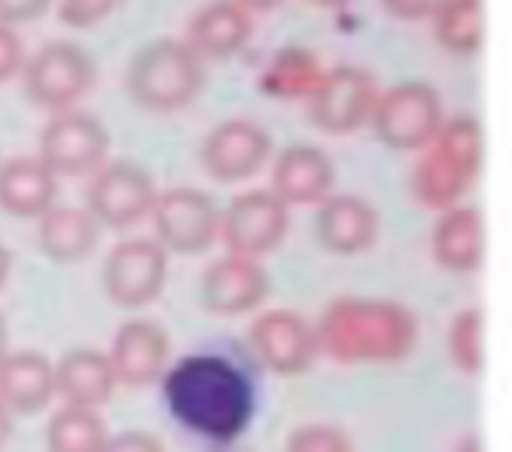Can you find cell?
Here are the masks:
<instances>
[{
    "mask_svg": "<svg viewBox=\"0 0 512 452\" xmlns=\"http://www.w3.org/2000/svg\"><path fill=\"white\" fill-rule=\"evenodd\" d=\"M109 428L99 410L60 407L46 424V452H102Z\"/></svg>",
    "mask_w": 512,
    "mask_h": 452,
    "instance_id": "484cf974",
    "label": "cell"
},
{
    "mask_svg": "<svg viewBox=\"0 0 512 452\" xmlns=\"http://www.w3.org/2000/svg\"><path fill=\"white\" fill-rule=\"evenodd\" d=\"M102 452H165V445L148 431H120V435H109Z\"/></svg>",
    "mask_w": 512,
    "mask_h": 452,
    "instance_id": "d6a6232c",
    "label": "cell"
},
{
    "mask_svg": "<svg viewBox=\"0 0 512 452\" xmlns=\"http://www.w3.org/2000/svg\"><path fill=\"white\" fill-rule=\"evenodd\" d=\"M313 4H320V8H344L351 0H313Z\"/></svg>",
    "mask_w": 512,
    "mask_h": 452,
    "instance_id": "ab89813d",
    "label": "cell"
},
{
    "mask_svg": "<svg viewBox=\"0 0 512 452\" xmlns=\"http://www.w3.org/2000/svg\"><path fill=\"white\" fill-rule=\"evenodd\" d=\"M60 179L36 155L0 162V211L11 218H43L57 204Z\"/></svg>",
    "mask_w": 512,
    "mask_h": 452,
    "instance_id": "ffe728a7",
    "label": "cell"
},
{
    "mask_svg": "<svg viewBox=\"0 0 512 452\" xmlns=\"http://www.w3.org/2000/svg\"><path fill=\"white\" fill-rule=\"evenodd\" d=\"M186 36H190L186 46L200 60H228L249 43L253 22H249V11L235 0H211L190 18Z\"/></svg>",
    "mask_w": 512,
    "mask_h": 452,
    "instance_id": "7402d4cb",
    "label": "cell"
},
{
    "mask_svg": "<svg viewBox=\"0 0 512 452\" xmlns=\"http://www.w3.org/2000/svg\"><path fill=\"white\" fill-rule=\"evenodd\" d=\"M313 330L316 351L341 365H393L418 344L414 312L386 298H337Z\"/></svg>",
    "mask_w": 512,
    "mask_h": 452,
    "instance_id": "7a4b0ae2",
    "label": "cell"
},
{
    "mask_svg": "<svg viewBox=\"0 0 512 452\" xmlns=\"http://www.w3.org/2000/svg\"><path fill=\"white\" fill-rule=\"evenodd\" d=\"M116 375L109 368L106 351L95 347H74L60 361H53V396L64 400V407L99 410L113 400Z\"/></svg>",
    "mask_w": 512,
    "mask_h": 452,
    "instance_id": "d6986e66",
    "label": "cell"
},
{
    "mask_svg": "<svg viewBox=\"0 0 512 452\" xmlns=\"http://www.w3.org/2000/svg\"><path fill=\"white\" fill-rule=\"evenodd\" d=\"M446 351L460 372L477 375L484 365V347H481V309H463L453 316L446 333Z\"/></svg>",
    "mask_w": 512,
    "mask_h": 452,
    "instance_id": "83f0119b",
    "label": "cell"
},
{
    "mask_svg": "<svg viewBox=\"0 0 512 452\" xmlns=\"http://www.w3.org/2000/svg\"><path fill=\"white\" fill-rule=\"evenodd\" d=\"M249 351L274 375H302L320 358L313 323L288 309H267L249 323Z\"/></svg>",
    "mask_w": 512,
    "mask_h": 452,
    "instance_id": "4fadbf2b",
    "label": "cell"
},
{
    "mask_svg": "<svg viewBox=\"0 0 512 452\" xmlns=\"http://www.w3.org/2000/svg\"><path fill=\"white\" fill-rule=\"evenodd\" d=\"M267 270L260 260H242V256H221L200 277V302L214 316H246L267 302Z\"/></svg>",
    "mask_w": 512,
    "mask_h": 452,
    "instance_id": "9a60e30c",
    "label": "cell"
},
{
    "mask_svg": "<svg viewBox=\"0 0 512 452\" xmlns=\"http://www.w3.org/2000/svg\"><path fill=\"white\" fill-rule=\"evenodd\" d=\"M50 11V0H0V25H29Z\"/></svg>",
    "mask_w": 512,
    "mask_h": 452,
    "instance_id": "1f68e13d",
    "label": "cell"
},
{
    "mask_svg": "<svg viewBox=\"0 0 512 452\" xmlns=\"http://www.w3.org/2000/svg\"><path fill=\"white\" fill-rule=\"evenodd\" d=\"M285 452H355L337 424H302L288 435Z\"/></svg>",
    "mask_w": 512,
    "mask_h": 452,
    "instance_id": "f1b7e54d",
    "label": "cell"
},
{
    "mask_svg": "<svg viewBox=\"0 0 512 452\" xmlns=\"http://www.w3.org/2000/svg\"><path fill=\"white\" fill-rule=\"evenodd\" d=\"M123 0H60L57 18L67 29H95L99 22H106Z\"/></svg>",
    "mask_w": 512,
    "mask_h": 452,
    "instance_id": "f546056e",
    "label": "cell"
},
{
    "mask_svg": "<svg viewBox=\"0 0 512 452\" xmlns=\"http://www.w3.org/2000/svg\"><path fill=\"white\" fill-rule=\"evenodd\" d=\"M484 158V134L474 116L442 120L435 141L418 158L411 176L414 200L432 211H449L474 186Z\"/></svg>",
    "mask_w": 512,
    "mask_h": 452,
    "instance_id": "3957f363",
    "label": "cell"
},
{
    "mask_svg": "<svg viewBox=\"0 0 512 452\" xmlns=\"http://www.w3.org/2000/svg\"><path fill=\"white\" fill-rule=\"evenodd\" d=\"M442 99L425 81H404L379 92L372 130L390 151H425L442 127Z\"/></svg>",
    "mask_w": 512,
    "mask_h": 452,
    "instance_id": "8992f818",
    "label": "cell"
},
{
    "mask_svg": "<svg viewBox=\"0 0 512 452\" xmlns=\"http://www.w3.org/2000/svg\"><path fill=\"white\" fill-rule=\"evenodd\" d=\"M320 60L309 50H281L271 60L267 74L260 78L267 95L274 99H302V95L313 92V85L320 81Z\"/></svg>",
    "mask_w": 512,
    "mask_h": 452,
    "instance_id": "4316f807",
    "label": "cell"
},
{
    "mask_svg": "<svg viewBox=\"0 0 512 452\" xmlns=\"http://www.w3.org/2000/svg\"><path fill=\"white\" fill-rule=\"evenodd\" d=\"M432 256L449 274H474L484 260V221L470 204H456L439 214L432 228Z\"/></svg>",
    "mask_w": 512,
    "mask_h": 452,
    "instance_id": "603a6c76",
    "label": "cell"
},
{
    "mask_svg": "<svg viewBox=\"0 0 512 452\" xmlns=\"http://www.w3.org/2000/svg\"><path fill=\"white\" fill-rule=\"evenodd\" d=\"M169 333L151 319H130L116 330L113 344H109L106 358L116 375V386H148V382L162 379L169 368Z\"/></svg>",
    "mask_w": 512,
    "mask_h": 452,
    "instance_id": "2e32d148",
    "label": "cell"
},
{
    "mask_svg": "<svg viewBox=\"0 0 512 452\" xmlns=\"http://www.w3.org/2000/svg\"><path fill=\"white\" fill-rule=\"evenodd\" d=\"M25 99L50 113H67L74 102L85 99L95 85V60L85 46L71 39H53L39 46L36 57L25 60L22 67Z\"/></svg>",
    "mask_w": 512,
    "mask_h": 452,
    "instance_id": "5b68a950",
    "label": "cell"
},
{
    "mask_svg": "<svg viewBox=\"0 0 512 452\" xmlns=\"http://www.w3.org/2000/svg\"><path fill=\"white\" fill-rule=\"evenodd\" d=\"M11 431H15V421H11V414L4 407H0V452L8 449L11 442Z\"/></svg>",
    "mask_w": 512,
    "mask_h": 452,
    "instance_id": "e575fe53",
    "label": "cell"
},
{
    "mask_svg": "<svg viewBox=\"0 0 512 452\" xmlns=\"http://www.w3.org/2000/svg\"><path fill=\"white\" fill-rule=\"evenodd\" d=\"M271 134L253 120H221L200 144V165L218 183H246L271 158Z\"/></svg>",
    "mask_w": 512,
    "mask_h": 452,
    "instance_id": "5bb4252c",
    "label": "cell"
},
{
    "mask_svg": "<svg viewBox=\"0 0 512 452\" xmlns=\"http://www.w3.org/2000/svg\"><path fill=\"white\" fill-rule=\"evenodd\" d=\"M218 452H253V449H242V445H228V449H218Z\"/></svg>",
    "mask_w": 512,
    "mask_h": 452,
    "instance_id": "60d3db41",
    "label": "cell"
},
{
    "mask_svg": "<svg viewBox=\"0 0 512 452\" xmlns=\"http://www.w3.org/2000/svg\"><path fill=\"white\" fill-rule=\"evenodd\" d=\"M99 232L102 228L95 225V218L85 207L53 204L50 211L39 218V249H43L53 263H81L95 253Z\"/></svg>",
    "mask_w": 512,
    "mask_h": 452,
    "instance_id": "cb8c5ba5",
    "label": "cell"
},
{
    "mask_svg": "<svg viewBox=\"0 0 512 452\" xmlns=\"http://www.w3.org/2000/svg\"><path fill=\"white\" fill-rule=\"evenodd\" d=\"M162 403L169 417L207 445V452L239 445L260 407L256 361L225 347H200L162 372Z\"/></svg>",
    "mask_w": 512,
    "mask_h": 452,
    "instance_id": "6da1fadb",
    "label": "cell"
},
{
    "mask_svg": "<svg viewBox=\"0 0 512 452\" xmlns=\"http://www.w3.org/2000/svg\"><path fill=\"white\" fill-rule=\"evenodd\" d=\"M309 99V123L323 134H355L372 120L379 99V85L365 67L341 64L320 74Z\"/></svg>",
    "mask_w": 512,
    "mask_h": 452,
    "instance_id": "ba28073f",
    "label": "cell"
},
{
    "mask_svg": "<svg viewBox=\"0 0 512 452\" xmlns=\"http://www.w3.org/2000/svg\"><path fill=\"white\" fill-rule=\"evenodd\" d=\"M169 277V253L155 239H123L109 249L106 267H102V284L106 295L120 309H144L165 288Z\"/></svg>",
    "mask_w": 512,
    "mask_h": 452,
    "instance_id": "8fae6325",
    "label": "cell"
},
{
    "mask_svg": "<svg viewBox=\"0 0 512 452\" xmlns=\"http://www.w3.org/2000/svg\"><path fill=\"white\" fill-rule=\"evenodd\" d=\"M53 400V361L39 351H8L0 358V407L15 414H39Z\"/></svg>",
    "mask_w": 512,
    "mask_h": 452,
    "instance_id": "44dd1931",
    "label": "cell"
},
{
    "mask_svg": "<svg viewBox=\"0 0 512 452\" xmlns=\"http://www.w3.org/2000/svg\"><path fill=\"white\" fill-rule=\"evenodd\" d=\"M235 4H242L246 11H260V15H264V11H274V8H278L281 0H235Z\"/></svg>",
    "mask_w": 512,
    "mask_h": 452,
    "instance_id": "d590c367",
    "label": "cell"
},
{
    "mask_svg": "<svg viewBox=\"0 0 512 452\" xmlns=\"http://www.w3.org/2000/svg\"><path fill=\"white\" fill-rule=\"evenodd\" d=\"M158 186L148 169L137 162H106L102 169L92 172V183L85 190V211L95 218L99 228L127 232L151 218Z\"/></svg>",
    "mask_w": 512,
    "mask_h": 452,
    "instance_id": "52a82bcc",
    "label": "cell"
},
{
    "mask_svg": "<svg viewBox=\"0 0 512 452\" xmlns=\"http://www.w3.org/2000/svg\"><path fill=\"white\" fill-rule=\"evenodd\" d=\"M313 235L327 253L358 256L376 246L379 239V214L358 193H334L316 207Z\"/></svg>",
    "mask_w": 512,
    "mask_h": 452,
    "instance_id": "e0dca14e",
    "label": "cell"
},
{
    "mask_svg": "<svg viewBox=\"0 0 512 452\" xmlns=\"http://www.w3.org/2000/svg\"><path fill=\"white\" fill-rule=\"evenodd\" d=\"M25 67V43L15 29L0 25V85L11 81Z\"/></svg>",
    "mask_w": 512,
    "mask_h": 452,
    "instance_id": "4dcf8cb0",
    "label": "cell"
},
{
    "mask_svg": "<svg viewBox=\"0 0 512 452\" xmlns=\"http://www.w3.org/2000/svg\"><path fill=\"white\" fill-rule=\"evenodd\" d=\"M151 221H155V242L165 253L197 256L211 249L214 239H218L221 211L204 190L172 186V190L155 197Z\"/></svg>",
    "mask_w": 512,
    "mask_h": 452,
    "instance_id": "30bf717a",
    "label": "cell"
},
{
    "mask_svg": "<svg viewBox=\"0 0 512 452\" xmlns=\"http://www.w3.org/2000/svg\"><path fill=\"white\" fill-rule=\"evenodd\" d=\"M288 235V207L271 190L239 193L225 207L218 225V239L228 246V256L260 260L274 253Z\"/></svg>",
    "mask_w": 512,
    "mask_h": 452,
    "instance_id": "7c38bea8",
    "label": "cell"
},
{
    "mask_svg": "<svg viewBox=\"0 0 512 452\" xmlns=\"http://www.w3.org/2000/svg\"><path fill=\"white\" fill-rule=\"evenodd\" d=\"M8 354V319H4V312H0V358Z\"/></svg>",
    "mask_w": 512,
    "mask_h": 452,
    "instance_id": "f35d334b",
    "label": "cell"
},
{
    "mask_svg": "<svg viewBox=\"0 0 512 452\" xmlns=\"http://www.w3.org/2000/svg\"><path fill=\"white\" fill-rule=\"evenodd\" d=\"M435 39L453 57H474L484 43V4L481 0H442L435 11Z\"/></svg>",
    "mask_w": 512,
    "mask_h": 452,
    "instance_id": "d4e9b609",
    "label": "cell"
},
{
    "mask_svg": "<svg viewBox=\"0 0 512 452\" xmlns=\"http://www.w3.org/2000/svg\"><path fill=\"white\" fill-rule=\"evenodd\" d=\"M453 452H481V438H477V435H467L460 445H456Z\"/></svg>",
    "mask_w": 512,
    "mask_h": 452,
    "instance_id": "74e56055",
    "label": "cell"
},
{
    "mask_svg": "<svg viewBox=\"0 0 512 452\" xmlns=\"http://www.w3.org/2000/svg\"><path fill=\"white\" fill-rule=\"evenodd\" d=\"M442 0H383V8L400 22H425L439 11Z\"/></svg>",
    "mask_w": 512,
    "mask_h": 452,
    "instance_id": "836d02e7",
    "label": "cell"
},
{
    "mask_svg": "<svg viewBox=\"0 0 512 452\" xmlns=\"http://www.w3.org/2000/svg\"><path fill=\"white\" fill-rule=\"evenodd\" d=\"M334 190V162L316 144H288L274 158L271 193L285 207L323 204Z\"/></svg>",
    "mask_w": 512,
    "mask_h": 452,
    "instance_id": "ac0fdd59",
    "label": "cell"
},
{
    "mask_svg": "<svg viewBox=\"0 0 512 452\" xmlns=\"http://www.w3.org/2000/svg\"><path fill=\"white\" fill-rule=\"evenodd\" d=\"M204 85V60L186 46V39H155L130 57L127 92L148 113H176L190 106Z\"/></svg>",
    "mask_w": 512,
    "mask_h": 452,
    "instance_id": "277c9868",
    "label": "cell"
},
{
    "mask_svg": "<svg viewBox=\"0 0 512 452\" xmlns=\"http://www.w3.org/2000/svg\"><path fill=\"white\" fill-rule=\"evenodd\" d=\"M8 277H11V253H8V246L0 242V291H4V284H8Z\"/></svg>",
    "mask_w": 512,
    "mask_h": 452,
    "instance_id": "8d00e7d4",
    "label": "cell"
},
{
    "mask_svg": "<svg viewBox=\"0 0 512 452\" xmlns=\"http://www.w3.org/2000/svg\"><path fill=\"white\" fill-rule=\"evenodd\" d=\"M109 155V130L95 113L67 109L53 113V120L39 134V162L53 176H92L106 165Z\"/></svg>",
    "mask_w": 512,
    "mask_h": 452,
    "instance_id": "9c48e42d",
    "label": "cell"
}]
</instances>
